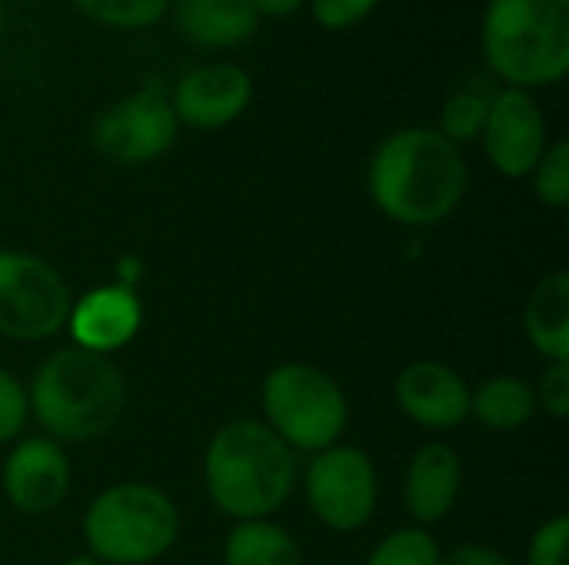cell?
Returning <instances> with one entry per match:
<instances>
[{"label":"cell","instance_id":"2","mask_svg":"<svg viewBox=\"0 0 569 565\" xmlns=\"http://www.w3.org/2000/svg\"><path fill=\"white\" fill-rule=\"evenodd\" d=\"M300 483L297 453L253 416L223 423L203 450V486L213 509L233 523L273 519Z\"/></svg>","mask_w":569,"mask_h":565},{"label":"cell","instance_id":"22","mask_svg":"<svg viewBox=\"0 0 569 565\" xmlns=\"http://www.w3.org/2000/svg\"><path fill=\"white\" fill-rule=\"evenodd\" d=\"M440 546L430 536V529L403 526L390 536H383L363 565H440Z\"/></svg>","mask_w":569,"mask_h":565},{"label":"cell","instance_id":"24","mask_svg":"<svg viewBox=\"0 0 569 565\" xmlns=\"http://www.w3.org/2000/svg\"><path fill=\"white\" fill-rule=\"evenodd\" d=\"M380 3L383 0H307V10L320 30L347 33V30L360 27L363 20H370Z\"/></svg>","mask_w":569,"mask_h":565},{"label":"cell","instance_id":"27","mask_svg":"<svg viewBox=\"0 0 569 565\" xmlns=\"http://www.w3.org/2000/svg\"><path fill=\"white\" fill-rule=\"evenodd\" d=\"M537 410L550 420H567L569 413V363H547L540 383L533 386Z\"/></svg>","mask_w":569,"mask_h":565},{"label":"cell","instance_id":"4","mask_svg":"<svg viewBox=\"0 0 569 565\" xmlns=\"http://www.w3.org/2000/svg\"><path fill=\"white\" fill-rule=\"evenodd\" d=\"M480 57L500 87L547 90L569 73V0H483Z\"/></svg>","mask_w":569,"mask_h":565},{"label":"cell","instance_id":"13","mask_svg":"<svg viewBox=\"0 0 569 565\" xmlns=\"http://www.w3.org/2000/svg\"><path fill=\"white\" fill-rule=\"evenodd\" d=\"M397 410L430 433H453L470 420L467 380L440 360H413L393 383Z\"/></svg>","mask_w":569,"mask_h":565},{"label":"cell","instance_id":"26","mask_svg":"<svg viewBox=\"0 0 569 565\" xmlns=\"http://www.w3.org/2000/svg\"><path fill=\"white\" fill-rule=\"evenodd\" d=\"M569 546V519L560 513L553 519H547L527 546V565H569L567 563Z\"/></svg>","mask_w":569,"mask_h":565},{"label":"cell","instance_id":"25","mask_svg":"<svg viewBox=\"0 0 569 565\" xmlns=\"http://www.w3.org/2000/svg\"><path fill=\"white\" fill-rule=\"evenodd\" d=\"M30 423V403H27V386L0 366V446L17 443Z\"/></svg>","mask_w":569,"mask_h":565},{"label":"cell","instance_id":"5","mask_svg":"<svg viewBox=\"0 0 569 565\" xmlns=\"http://www.w3.org/2000/svg\"><path fill=\"white\" fill-rule=\"evenodd\" d=\"M87 556L100 565H150L180 536V509L153 483L127 480L100 490L83 513Z\"/></svg>","mask_w":569,"mask_h":565},{"label":"cell","instance_id":"16","mask_svg":"<svg viewBox=\"0 0 569 565\" xmlns=\"http://www.w3.org/2000/svg\"><path fill=\"white\" fill-rule=\"evenodd\" d=\"M170 23L193 50L227 53L250 43L260 30L253 0H170Z\"/></svg>","mask_w":569,"mask_h":565},{"label":"cell","instance_id":"30","mask_svg":"<svg viewBox=\"0 0 569 565\" xmlns=\"http://www.w3.org/2000/svg\"><path fill=\"white\" fill-rule=\"evenodd\" d=\"M60 565H100L93 556H70L67 563H60Z\"/></svg>","mask_w":569,"mask_h":565},{"label":"cell","instance_id":"1","mask_svg":"<svg viewBox=\"0 0 569 565\" xmlns=\"http://www.w3.org/2000/svg\"><path fill=\"white\" fill-rule=\"evenodd\" d=\"M470 186V167L437 127H400L383 137L367 167L373 206L410 230H427L457 213Z\"/></svg>","mask_w":569,"mask_h":565},{"label":"cell","instance_id":"20","mask_svg":"<svg viewBox=\"0 0 569 565\" xmlns=\"http://www.w3.org/2000/svg\"><path fill=\"white\" fill-rule=\"evenodd\" d=\"M70 7L90 23L117 33L153 30L170 13V0H70Z\"/></svg>","mask_w":569,"mask_h":565},{"label":"cell","instance_id":"11","mask_svg":"<svg viewBox=\"0 0 569 565\" xmlns=\"http://www.w3.org/2000/svg\"><path fill=\"white\" fill-rule=\"evenodd\" d=\"M180 130L217 133L237 123L253 103V77L233 60H207L190 67L167 87Z\"/></svg>","mask_w":569,"mask_h":565},{"label":"cell","instance_id":"12","mask_svg":"<svg viewBox=\"0 0 569 565\" xmlns=\"http://www.w3.org/2000/svg\"><path fill=\"white\" fill-rule=\"evenodd\" d=\"M0 490L23 516L53 513L70 493V460L63 446L43 433L20 436L3 460Z\"/></svg>","mask_w":569,"mask_h":565},{"label":"cell","instance_id":"6","mask_svg":"<svg viewBox=\"0 0 569 565\" xmlns=\"http://www.w3.org/2000/svg\"><path fill=\"white\" fill-rule=\"evenodd\" d=\"M263 423L297 453L317 456L337 446L350 423L343 386L313 363H280L260 386Z\"/></svg>","mask_w":569,"mask_h":565},{"label":"cell","instance_id":"31","mask_svg":"<svg viewBox=\"0 0 569 565\" xmlns=\"http://www.w3.org/2000/svg\"><path fill=\"white\" fill-rule=\"evenodd\" d=\"M3 27H7V7H3V0H0V33H3Z\"/></svg>","mask_w":569,"mask_h":565},{"label":"cell","instance_id":"17","mask_svg":"<svg viewBox=\"0 0 569 565\" xmlns=\"http://www.w3.org/2000/svg\"><path fill=\"white\" fill-rule=\"evenodd\" d=\"M523 330L530 346L547 363H569V273L553 270L543 276L523 310Z\"/></svg>","mask_w":569,"mask_h":565},{"label":"cell","instance_id":"21","mask_svg":"<svg viewBox=\"0 0 569 565\" xmlns=\"http://www.w3.org/2000/svg\"><path fill=\"white\" fill-rule=\"evenodd\" d=\"M487 110H490V97L480 90H457L443 100L440 107V123L437 130L453 143V147H467V143H480L483 123H487Z\"/></svg>","mask_w":569,"mask_h":565},{"label":"cell","instance_id":"23","mask_svg":"<svg viewBox=\"0 0 569 565\" xmlns=\"http://www.w3.org/2000/svg\"><path fill=\"white\" fill-rule=\"evenodd\" d=\"M527 180H530V186H533V196H537L543 206H550V210H563V206L569 203V143L567 140H553Z\"/></svg>","mask_w":569,"mask_h":565},{"label":"cell","instance_id":"18","mask_svg":"<svg viewBox=\"0 0 569 565\" xmlns=\"http://www.w3.org/2000/svg\"><path fill=\"white\" fill-rule=\"evenodd\" d=\"M537 416V396L527 380L490 376L470 390V420L490 433H517Z\"/></svg>","mask_w":569,"mask_h":565},{"label":"cell","instance_id":"7","mask_svg":"<svg viewBox=\"0 0 569 565\" xmlns=\"http://www.w3.org/2000/svg\"><path fill=\"white\" fill-rule=\"evenodd\" d=\"M73 293L60 270L23 250H0V336L43 343L67 330Z\"/></svg>","mask_w":569,"mask_h":565},{"label":"cell","instance_id":"3","mask_svg":"<svg viewBox=\"0 0 569 565\" xmlns=\"http://www.w3.org/2000/svg\"><path fill=\"white\" fill-rule=\"evenodd\" d=\"M30 420L43 436L63 443H90L117 430L127 410V383L110 356L63 346L43 356L27 383Z\"/></svg>","mask_w":569,"mask_h":565},{"label":"cell","instance_id":"9","mask_svg":"<svg viewBox=\"0 0 569 565\" xmlns=\"http://www.w3.org/2000/svg\"><path fill=\"white\" fill-rule=\"evenodd\" d=\"M303 496L317 523L330 533L363 529L373 519L380 500V480L370 453L337 443L310 456L303 470Z\"/></svg>","mask_w":569,"mask_h":565},{"label":"cell","instance_id":"10","mask_svg":"<svg viewBox=\"0 0 569 565\" xmlns=\"http://www.w3.org/2000/svg\"><path fill=\"white\" fill-rule=\"evenodd\" d=\"M553 143L547 110L530 90L500 87L490 97L487 123L480 133L483 157L507 180H527L547 147Z\"/></svg>","mask_w":569,"mask_h":565},{"label":"cell","instance_id":"28","mask_svg":"<svg viewBox=\"0 0 569 565\" xmlns=\"http://www.w3.org/2000/svg\"><path fill=\"white\" fill-rule=\"evenodd\" d=\"M440 565H517L507 553L493 549V546H480V543H467L457 546L453 553L440 556Z\"/></svg>","mask_w":569,"mask_h":565},{"label":"cell","instance_id":"15","mask_svg":"<svg viewBox=\"0 0 569 565\" xmlns=\"http://www.w3.org/2000/svg\"><path fill=\"white\" fill-rule=\"evenodd\" d=\"M463 493V460L460 453L443 443V440H430L423 443L403 476V509L413 519V526L430 529L437 523H443Z\"/></svg>","mask_w":569,"mask_h":565},{"label":"cell","instance_id":"14","mask_svg":"<svg viewBox=\"0 0 569 565\" xmlns=\"http://www.w3.org/2000/svg\"><path fill=\"white\" fill-rule=\"evenodd\" d=\"M140 323H143V306L137 290L130 283H107V286H93L83 296H73L67 333L73 346L110 356L140 333Z\"/></svg>","mask_w":569,"mask_h":565},{"label":"cell","instance_id":"8","mask_svg":"<svg viewBox=\"0 0 569 565\" xmlns=\"http://www.w3.org/2000/svg\"><path fill=\"white\" fill-rule=\"evenodd\" d=\"M180 123L173 117L167 87L150 80L97 113L90 123L93 150L120 167H147L173 150Z\"/></svg>","mask_w":569,"mask_h":565},{"label":"cell","instance_id":"29","mask_svg":"<svg viewBox=\"0 0 569 565\" xmlns=\"http://www.w3.org/2000/svg\"><path fill=\"white\" fill-rule=\"evenodd\" d=\"M260 20H290L307 10V0H253Z\"/></svg>","mask_w":569,"mask_h":565},{"label":"cell","instance_id":"19","mask_svg":"<svg viewBox=\"0 0 569 565\" xmlns=\"http://www.w3.org/2000/svg\"><path fill=\"white\" fill-rule=\"evenodd\" d=\"M223 565H303V549L280 523L247 519L227 533Z\"/></svg>","mask_w":569,"mask_h":565}]
</instances>
